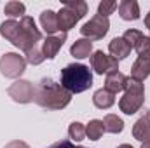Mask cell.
<instances>
[{"label": "cell", "mask_w": 150, "mask_h": 148, "mask_svg": "<svg viewBox=\"0 0 150 148\" xmlns=\"http://www.w3.org/2000/svg\"><path fill=\"white\" fill-rule=\"evenodd\" d=\"M0 35L25 52L37 47V42L42 40V33L30 16H23L19 23L16 19L4 21L0 25Z\"/></svg>", "instance_id": "1"}, {"label": "cell", "mask_w": 150, "mask_h": 148, "mask_svg": "<svg viewBox=\"0 0 150 148\" xmlns=\"http://www.w3.org/2000/svg\"><path fill=\"white\" fill-rule=\"evenodd\" d=\"M33 101L47 110H63L72 101V92H68L61 84L52 78H42L35 87Z\"/></svg>", "instance_id": "2"}, {"label": "cell", "mask_w": 150, "mask_h": 148, "mask_svg": "<svg viewBox=\"0 0 150 148\" xmlns=\"http://www.w3.org/2000/svg\"><path fill=\"white\" fill-rule=\"evenodd\" d=\"M61 85L72 94L87 91L93 85V73L89 66L80 65V63H72L65 66L61 70Z\"/></svg>", "instance_id": "3"}, {"label": "cell", "mask_w": 150, "mask_h": 148, "mask_svg": "<svg viewBox=\"0 0 150 148\" xmlns=\"http://www.w3.org/2000/svg\"><path fill=\"white\" fill-rule=\"evenodd\" d=\"M145 101V87L142 82L127 78V85L124 89V96L119 99V108L126 115H133L143 106Z\"/></svg>", "instance_id": "4"}, {"label": "cell", "mask_w": 150, "mask_h": 148, "mask_svg": "<svg viewBox=\"0 0 150 148\" xmlns=\"http://www.w3.org/2000/svg\"><path fill=\"white\" fill-rule=\"evenodd\" d=\"M87 14V4L84 0H67L58 12V23H59V32L68 33L72 30L77 21L82 19Z\"/></svg>", "instance_id": "5"}, {"label": "cell", "mask_w": 150, "mask_h": 148, "mask_svg": "<svg viewBox=\"0 0 150 148\" xmlns=\"http://www.w3.org/2000/svg\"><path fill=\"white\" fill-rule=\"evenodd\" d=\"M26 70V59L16 52H7L0 58V72L7 78H18Z\"/></svg>", "instance_id": "6"}, {"label": "cell", "mask_w": 150, "mask_h": 148, "mask_svg": "<svg viewBox=\"0 0 150 148\" xmlns=\"http://www.w3.org/2000/svg\"><path fill=\"white\" fill-rule=\"evenodd\" d=\"M108 30H110L108 18H103V16L96 14L87 23L82 25L80 33H82V37L87 38V40H101V38L108 33Z\"/></svg>", "instance_id": "7"}, {"label": "cell", "mask_w": 150, "mask_h": 148, "mask_svg": "<svg viewBox=\"0 0 150 148\" xmlns=\"http://www.w3.org/2000/svg\"><path fill=\"white\" fill-rule=\"evenodd\" d=\"M91 68L98 75H108L112 72H119V61L103 51H96L91 54Z\"/></svg>", "instance_id": "8"}, {"label": "cell", "mask_w": 150, "mask_h": 148, "mask_svg": "<svg viewBox=\"0 0 150 148\" xmlns=\"http://www.w3.org/2000/svg\"><path fill=\"white\" fill-rule=\"evenodd\" d=\"M7 94L16 101V103H32L33 98H35V87L32 85V82L28 80H16L9 89H7Z\"/></svg>", "instance_id": "9"}, {"label": "cell", "mask_w": 150, "mask_h": 148, "mask_svg": "<svg viewBox=\"0 0 150 148\" xmlns=\"http://www.w3.org/2000/svg\"><path fill=\"white\" fill-rule=\"evenodd\" d=\"M65 42H67V33H63V32L58 33V35H49V37L44 38V42H42V52H44L45 59H54Z\"/></svg>", "instance_id": "10"}, {"label": "cell", "mask_w": 150, "mask_h": 148, "mask_svg": "<svg viewBox=\"0 0 150 148\" xmlns=\"http://www.w3.org/2000/svg\"><path fill=\"white\" fill-rule=\"evenodd\" d=\"M133 136L134 140L145 143V141H150V110L134 122L133 125Z\"/></svg>", "instance_id": "11"}, {"label": "cell", "mask_w": 150, "mask_h": 148, "mask_svg": "<svg viewBox=\"0 0 150 148\" xmlns=\"http://www.w3.org/2000/svg\"><path fill=\"white\" fill-rule=\"evenodd\" d=\"M127 78L129 77H126V75L120 73V72H112V73L107 75V78H105V89L113 92V94H117V92H120V91L126 89Z\"/></svg>", "instance_id": "12"}, {"label": "cell", "mask_w": 150, "mask_h": 148, "mask_svg": "<svg viewBox=\"0 0 150 148\" xmlns=\"http://www.w3.org/2000/svg\"><path fill=\"white\" fill-rule=\"evenodd\" d=\"M119 14L124 21H136L140 19V5L136 0H122L119 4Z\"/></svg>", "instance_id": "13"}, {"label": "cell", "mask_w": 150, "mask_h": 148, "mask_svg": "<svg viewBox=\"0 0 150 148\" xmlns=\"http://www.w3.org/2000/svg\"><path fill=\"white\" fill-rule=\"evenodd\" d=\"M40 25L44 28V32L49 35H54L56 32H59V23H58V12L47 9L40 14Z\"/></svg>", "instance_id": "14"}, {"label": "cell", "mask_w": 150, "mask_h": 148, "mask_svg": "<svg viewBox=\"0 0 150 148\" xmlns=\"http://www.w3.org/2000/svg\"><path fill=\"white\" fill-rule=\"evenodd\" d=\"M149 75H150V58H138L131 66V77L129 78L143 82Z\"/></svg>", "instance_id": "15"}, {"label": "cell", "mask_w": 150, "mask_h": 148, "mask_svg": "<svg viewBox=\"0 0 150 148\" xmlns=\"http://www.w3.org/2000/svg\"><path fill=\"white\" fill-rule=\"evenodd\" d=\"M93 103L100 110H108L110 106H113V103H115V94L110 92V91H107V89H98L93 94Z\"/></svg>", "instance_id": "16"}, {"label": "cell", "mask_w": 150, "mask_h": 148, "mask_svg": "<svg viewBox=\"0 0 150 148\" xmlns=\"http://www.w3.org/2000/svg\"><path fill=\"white\" fill-rule=\"evenodd\" d=\"M70 54L77 58V59H84V58H89L93 54V42L87 40V38H79L75 40L74 45L70 47Z\"/></svg>", "instance_id": "17"}, {"label": "cell", "mask_w": 150, "mask_h": 148, "mask_svg": "<svg viewBox=\"0 0 150 148\" xmlns=\"http://www.w3.org/2000/svg\"><path fill=\"white\" fill-rule=\"evenodd\" d=\"M108 51H110V54H112V58H115L117 61L119 59H124V58H127L129 54H131V47L124 42V38L122 37H115L108 44Z\"/></svg>", "instance_id": "18"}, {"label": "cell", "mask_w": 150, "mask_h": 148, "mask_svg": "<svg viewBox=\"0 0 150 148\" xmlns=\"http://www.w3.org/2000/svg\"><path fill=\"white\" fill-rule=\"evenodd\" d=\"M103 127H105L107 132L119 134V132H122V129H124V122H122L120 117H117V115H113V113H108V115H105V118H103Z\"/></svg>", "instance_id": "19"}, {"label": "cell", "mask_w": 150, "mask_h": 148, "mask_svg": "<svg viewBox=\"0 0 150 148\" xmlns=\"http://www.w3.org/2000/svg\"><path fill=\"white\" fill-rule=\"evenodd\" d=\"M105 132V127H103V120H91L87 125H86V136L91 140V141H98Z\"/></svg>", "instance_id": "20"}, {"label": "cell", "mask_w": 150, "mask_h": 148, "mask_svg": "<svg viewBox=\"0 0 150 148\" xmlns=\"http://www.w3.org/2000/svg\"><path fill=\"white\" fill-rule=\"evenodd\" d=\"M4 11H5V16H9L11 19H14V18H23L26 7H25L23 2H14V0H12V2H7V4H5Z\"/></svg>", "instance_id": "21"}, {"label": "cell", "mask_w": 150, "mask_h": 148, "mask_svg": "<svg viewBox=\"0 0 150 148\" xmlns=\"http://www.w3.org/2000/svg\"><path fill=\"white\" fill-rule=\"evenodd\" d=\"M143 33L140 32V30H134V28H131V30H126L124 32V35H122V38H124V42L131 47V49H136L138 47V44L143 40Z\"/></svg>", "instance_id": "22"}, {"label": "cell", "mask_w": 150, "mask_h": 148, "mask_svg": "<svg viewBox=\"0 0 150 148\" xmlns=\"http://www.w3.org/2000/svg\"><path fill=\"white\" fill-rule=\"evenodd\" d=\"M68 134H70V140H74V141H82L84 138H86V127H84V124H80V122H72L70 124V127H68Z\"/></svg>", "instance_id": "23"}, {"label": "cell", "mask_w": 150, "mask_h": 148, "mask_svg": "<svg viewBox=\"0 0 150 148\" xmlns=\"http://www.w3.org/2000/svg\"><path fill=\"white\" fill-rule=\"evenodd\" d=\"M26 54V63H30V65H40V63H44V59H45V56H44V52H42V49H38V47H33V49H30L28 52H25Z\"/></svg>", "instance_id": "24"}, {"label": "cell", "mask_w": 150, "mask_h": 148, "mask_svg": "<svg viewBox=\"0 0 150 148\" xmlns=\"http://www.w3.org/2000/svg\"><path fill=\"white\" fill-rule=\"evenodd\" d=\"M117 9V2L115 0H103L98 5V14L103 18H108L110 14H113V11Z\"/></svg>", "instance_id": "25"}, {"label": "cell", "mask_w": 150, "mask_h": 148, "mask_svg": "<svg viewBox=\"0 0 150 148\" xmlns=\"http://www.w3.org/2000/svg\"><path fill=\"white\" fill-rule=\"evenodd\" d=\"M134 51L138 52V58H150V37H143Z\"/></svg>", "instance_id": "26"}, {"label": "cell", "mask_w": 150, "mask_h": 148, "mask_svg": "<svg viewBox=\"0 0 150 148\" xmlns=\"http://www.w3.org/2000/svg\"><path fill=\"white\" fill-rule=\"evenodd\" d=\"M4 148H32V147L26 145L25 141H11V143H7Z\"/></svg>", "instance_id": "27"}, {"label": "cell", "mask_w": 150, "mask_h": 148, "mask_svg": "<svg viewBox=\"0 0 150 148\" xmlns=\"http://www.w3.org/2000/svg\"><path fill=\"white\" fill-rule=\"evenodd\" d=\"M51 148H77L72 141H58V143H52Z\"/></svg>", "instance_id": "28"}, {"label": "cell", "mask_w": 150, "mask_h": 148, "mask_svg": "<svg viewBox=\"0 0 150 148\" xmlns=\"http://www.w3.org/2000/svg\"><path fill=\"white\" fill-rule=\"evenodd\" d=\"M145 26H147V28L150 30V11H149V14L145 16Z\"/></svg>", "instance_id": "29"}, {"label": "cell", "mask_w": 150, "mask_h": 148, "mask_svg": "<svg viewBox=\"0 0 150 148\" xmlns=\"http://www.w3.org/2000/svg\"><path fill=\"white\" fill-rule=\"evenodd\" d=\"M140 148H150V141H145V143H142V147Z\"/></svg>", "instance_id": "30"}, {"label": "cell", "mask_w": 150, "mask_h": 148, "mask_svg": "<svg viewBox=\"0 0 150 148\" xmlns=\"http://www.w3.org/2000/svg\"><path fill=\"white\" fill-rule=\"evenodd\" d=\"M117 148H133V147H131V145H126V143H124V145H119Z\"/></svg>", "instance_id": "31"}, {"label": "cell", "mask_w": 150, "mask_h": 148, "mask_svg": "<svg viewBox=\"0 0 150 148\" xmlns=\"http://www.w3.org/2000/svg\"><path fill=\"white\" fill-rule=\"evenodd\" d=\"M77 148H84V147H77Z\"/></svg>", "instance_id": "32"}]
</instances>
